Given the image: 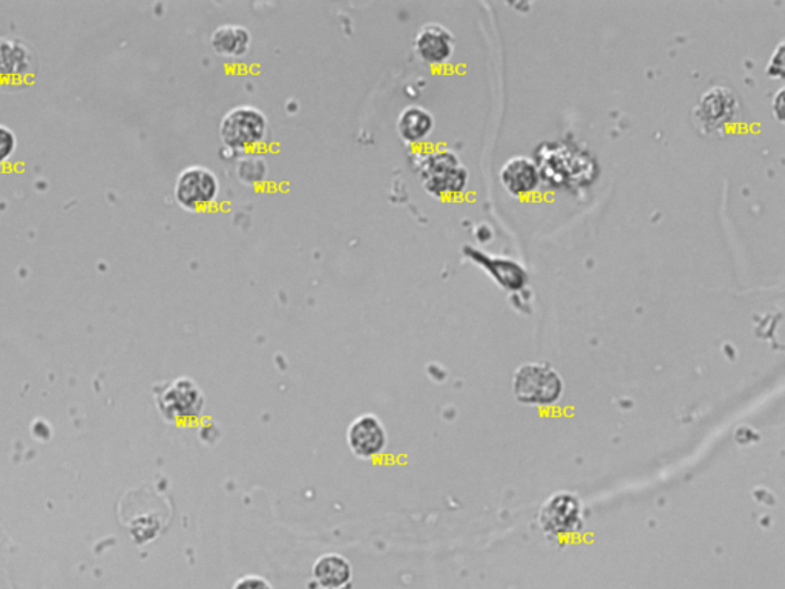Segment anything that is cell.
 <instances>
[{"label": "cell", "instance_id": "1", "mask_svg": "<svg viewBox=\"0 0 785 589\" xmlns=\"http://www.w3.org/2000/svg\"><path fill=\"white\" fill-rule=\"evenodd\" d=\"M418 173L427 192L436 197H452L464 192L470 177L459 156L448 149H439L423 155L419 160Z\"/></svg>", "mask_w": 785, "mask_h": 589}, {"label": "cell", "instance_id": "2", "mask_svg": "<svg viewBox=\"0 0 785 589\" xmlns=\"http://www.w3.org/2000/svg\"><path fill=\"white\" fill-rule=\"evenodd\" d=\"M535 165L541 177L543 174L545 178L557 185L569 183L575 186V183L591 181L595 173V163L586 152L565 143H549L542 147Z\"/></svg>", "mask_w": 785, "mask_h": 589}, {"label": "cell", "instance_id": "3", "mask_svg": "<svg viewBox=\"0 0 785 589\" xmlns=\"http://www.w3.org/2000/svg\"><path fill=\"white\" fill-rule=\"evenodd\" d=\"M159 412L169 423H193L203 416L206 397L191 378H177L155 387Z\"/></svg>", "mask_w": 785, "mask_h": 589}, {"label": "cell", "instance_id": "4", "mask_svg": "<svg viewBox=\"0 0 785 589\" xmlns=\"http://www.w3.org/2000/svg\"><path fill=\"white\" fill-rule=\"evenodd\" d=\"M512 390L517 401L527 405H553L564 393L559 373L548 364L528 363L515 373Z\"/></svg>", "mask_w": 785, "mask_h": 589}, {"label": "cell", "instance_id": "5", "mask_svg": "<svg viewBox=\"0 0 785 589\" xmlns=\"http://www.w3.org/2000/svg\"><path fill=\"white\" fill-rule=\"evenodd\" d=\"M267 117L255 106L232 108L219 123V136L227 148L245 151L258 147L267 136Z\"/></svg>", "mask_w": 785, "mask_h": 589}, {"label": "cell", "instance_id": "6", "mask_svg": "<svg viewBox=\"0 0 785 589\" xmlns=\"http://www.w3.org/2000/svg\"><path fill=\"white\" fill-rule=\"evenodd\" d=\"M218 192L217 175L204 166L186 167L175 181V200L186 211L199 212L210 208L217 200Z\"/></svg>", "mask_w": 785, "mask_h": 589}, {"label": "cell", "instance_id": "7", "mask_svg": "<svg viewBox=\"0 0 785 589\" xmlns=\"http://www.w3.org/2000/svg\"><path fill=\"white\" fill-rule=\"evenodd\" d=\"M738 96L727 87H712L699 97L694 110L695 122L706 134L720 133L738 113Z\"/></svg>", "mask_w": 785, "mask_h": 589}, {"label": "cell", "instance_id": "8", "mask_svg": "<svg viewBox=\"0 0 785 589\" xmlns=\"http://www.w3.org/2000/svg\"><path fill=\"white\" fill-rule=\"evenodd\" d=\"M347 446L353 456L373 461L382 456L389 447V434L384 423L373 413L355 417L347 428Z\"/></svg>", "mask_w": 785, "mask_h": 589}, {"label": "cell", "instance_id": "9", "mask_svg": "<svg viewBox=\"0 0 785 589\" xmlns=\"http://www.w3.org/2000/svg\"><path fill=\"white\" fill-rule=\"evenodd\" d=\"M35 70V55L18 40L0 39V85L24 84Z\"/></svg>", "mask_w": 785, "mask_h": 589}, {"label": "cell", "instance_id": "10", "mask_svg": "<svg viewBox=\"0 0 785 589\" xmlns=\"http://www.w3.org/2000/svg\"><path fill=\"white\" fill-rule=\"evenodd\" d=\"M580 502L571 494H557L543 506L541 524L554 536H565L580 527Z\"/></svg>", "mask_w": 785, "mask_h": 589}, {"label": "cell", "instance_id": "11", "mask_svg": "<svg viewBox=\"0 0 785 589\" xmlns=\"http://www.w3.org/2000/svg\"><path fill=\"white\" fill-rule=\"evenodd\" d=\"M415 48L423 62L439 65V63L448 61L453 55V33L441 24L423 25L416 36Z\"/></svg>", "mask_w": 785, "mask_h": 589}, {"label": "cell", "instance_id": "12", "mask_svg": "<svg viewBox=\"0 0 785 589\" xmlns=\"http://www.w3.org/2000/svg\"><path fill=\"white\" fill-rule=\"evenodd\" d=\"M352 581L353 566L344 555L327 553L316 559L312 566L315 589H349Z\"/></svg>", "mask_w": 785, "mask_h": 589}, {"label": "cell", "instance_id": "13", "mask_svg": "<svg viewBox=\"0 0 785 589\" xmlns=\"http://www.w3.org/2000/svg\"><path fill=\"white\" fill-rule=\"evenodd\" d=\"M502 185L515 196L534 191L541 181V173L534 160L524 155L511 156L501 170Z\"/></svg>", "mask_w": 785, "mask_h": 589}, {"label": "cell", "instance_id": "14", "mask_svg": "<svg viewBox=\"0 0 785 589\" xmlns=\"http://www.w3.org/2000/svg\"><path fill=\"white\" fill-rule=\"evenodd\" d=\"M252 35L243 25H219L211 36L212 50L225 58H243L251 48Z\"/></svg>", "mask_w": 785, "mask_h": 589}, {"label": "cell", "instance_id": "15", "mask_svg": "<svg viewBox=\"0 0 785 589\" xmlns=\"http://www.w3.org/2000/svg\"><path fill=\"white\" fill-rule=\"evenodd\" d=\"M434 128V117L426 108L412 104L405 108L397 117V130L402 139L410 143H419L430 136Z\"/></svg>", "mask_w": 785, "mask_h": 589}, {"label": "cell", "instance_id": "16", "mask_svg": "<svg viewBox=\"0 0 785 589\" xmlns=\"http://www.w3.org/2000/svg\"><path fill=\"white\" fill-rule=\"evenodd\" d=\"M491 271L496 275L498 281L506 287L517 289L523 285L524 274L523 270H520L516 263L509 260H494L491 261Z\"/></svg>", "mask_w": 785, "mask_h": 589}, {"label": "cell", "instance_id": "17", "mask_svg": "<svg viewBox=\"0 0 785 589\" xmlns=\"http://www.w3.org/2000/svg\"><path fill=\"white\" fill-rule=\"evenodd\" d=\"M267 166L264 160L258 156H251V159H243V162L238 165V177L241 178L248 185H255V183L263 181L266 178Z\"/></svg>", "mask_w": 785, "mask_h": 589}, {"label": "cell", "instance_id": "18", "mask_svg": "<svg viewBox=\"0 0 785 589\" xmlns=\"http://www.w3.org/2000/svg\"><path fill=\"white\" fill-rule=\"evenodd\" d=\"M17 137L14 130L0 123V166L16 154Z\"/></svg>", "mask_w": 785, "mask_h": 589}, {"label": "cell", "instance_id": "19", "mask_svg": "<svg viewBox=\"0 0 785 589\" xmlns=\"http://www.w3.org/2000/svg\"><path fill=\"white\" fill-rule=\"evenodd\" d=\"M232 589H274L271 587L270 581L264 579L262 576H256V574H249V576L240 577L233 584Z\"/></svg>", "mask_w": 785, "mask_h": 589}, {"label": "cell", "instance_id": "20", "mask_svg": "<svg viewBox=\"0 0 785 589\" xmlns=\"http://www.w3.org/2000/svg\"><path fill=\"white\" fill-rule=\"evenodd\" d=\"M770 77H784V42L777 45L768 65Z\"/></svg>", "mask_w": 785, "mask_h": 589}, {"label": "cell", "instance_id": "21", "mask_svg": "<svg viewBox=\"0 0 785 589\" xmlns=\"http://www.w3.org/2000/svg\"><path fill=\"white\" fill-rule=\"evenodd\" d=\"M784 89L781 88L780 91H777V95L775 97V100H773V108H775V113L777 121L783 122V115H784Z\"/></svg>", "mask_w": 785, "mask_h": 589}]
</instances>
